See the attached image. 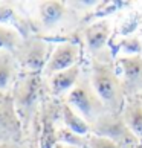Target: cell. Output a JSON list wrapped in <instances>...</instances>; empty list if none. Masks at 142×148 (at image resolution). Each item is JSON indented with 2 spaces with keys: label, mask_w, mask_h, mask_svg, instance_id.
<instances>
[{
  "label": "cell",
  "mask_w": 142,
  "mask_h": 148,
  "mask_svg": "<svg viewBox=\"0 0 142 148\" xmlns=\"http://www.w3.org/2000/svg\"><path fill=\"white\" fill-rule=\"evenodd\" d=\"M89 81L93 90L96 92V95L104 102L107 112L118 114L122 112L127 96L124 93L121 78L116 75L115 69L110 64L102 61V60L93 58Z\"/></svg>",
  "instance_id": "1"
},
{
  "label": "cell",
  "mask_w": 142,
  "mask_h": 148,
  "mask_svg": "<svg viewBox=\"0 0 142 148\" xmlns=\"http://www.w3.org/2000/svg\"><path fill=\"white\" fill-rule=\"evenodd\" d=\"M66 102L73 110L83 118L86 122H89L92 127L102 114L107 113V108L101 98L96 95L90 81L81 78L70 93L66 96Z\"/></svg>",
  "instance_id": "2"
},
{
  "label": "cell",
  "mask_w": 142,
  "mask_h": 148,
  "mask_svg": "<svg viewBox=\"0 0 142 148\" xmlns=\"http://www.w3.org/2000/svg\"><path fill=\"white\" fill-rule=\"evenodd\" d=\"M90 128L92 134L110 139L115 144H118L119 148H138V138L127 128L121 113L118 114L107 112Z\"/></svg>",
  "instance_id": "3"
},
{
  "label": "cell",
  "mask_w": 142,
  "mask_h": 148,
  "mask_svg": "<svg viewBox=\"0 0 142 148\" xmlns=\"http://www.w3.org/2000/svg\"><path fill=\"white\" fill-rule=\"evenodd\" d=\"M17 63L31 72L45 69L49 61V45L40 38L23 40L21 45L12 52Z\"/></svg>",
  "instance_id": "4"
},
{
  "label": "cell",
  "mask_w": 142,
  "mask_h": 148,
  "mask_svg": "<svg viewBox=\"0 0 142 148\" xmlns=\"http://www.w3.org/2000/svg\"><path fill=\"white\" fill-rule=\"evenodd\" d=\"M116 64L121 69V83L125 96L142 95V55L118 57Z\"/></svg>",
  "instance_id": "5"
},
{
  "label": "cell",
  "mask_w": 142,
  "mask_h": 148,
  "mask_svg": "<svg viewBox=\"0 0 142 148\" xmlns=\"http://www.w3.org/2000/svg\"><path fill=\"white\" fill-rule=\"evenodd\" d=\"M112 37V23L108 18H99L93 23L87 25L83 32V38L87 51L93 58H99L101 52H104L108 40Z\"/></svg>",
  "instance_id": "6"
},
{
  "label": "cell",
  "mask_w": 142,
  "mask_h": 148,
  "mask_svg": "<svg viewBox=\"0 0 142 148\" xmlns=\"http://www.w3.org/2000/svg\"><path fill=\"white\" fill-rule=\"evenodd\" d=\"M80 60V47L75 43H60V45L54 49V52L49 57V61L45 67L46 76H52L54 73H58L61 70L70 69L78 64Z\"/></svg>",
  "instance_id": "7"
},
{
  "label": "cell",
  "mask_w": 142,
  "mask_h": 148,
  "mask_svg": "<svg viewBox=\"0 0 142 148\" xmlns=\"http://www.w3.org/2000/svg\"><path fill=\"white\" fill-rule=\"evenodd\" d=\"M40 79L38 76L32 75V76H26V79L23 83H20L17 90L14 95V102L17 104L19 112L21 113L23 119H29V116L34 112V107L37 106L38 96H40Z\"/></svg>",
  "instance_id": "8"
},
{
  "label": "cell",
  "mask_w": 142,
  "mask_h": 148,
  "mask_svg": "<svg viewBox=\"0 0 142 148\" xmlns=\"http://www.w3.org/2000/svg\"><path fill=\"white\" fill-rule=\"evenodd\" d=\"M12 102L11 98L0 99V144H15L20 138V124Z\"/></svg>",
  "instance_id": "9"
},
{
  "label": "cell",
  "mask_w": 142,
  "mask_h": 148,
  "mask_svg": "<svg viewBox=\"0 0 142 148\" xmlns=\"http://www.w3.org/2000/svg\"><path fill=\"white\" fill-rule=\"evenodd\" d=\"M80 73H81V69L80 66L76 64L70 69L66 70H61L58 73H54L52 76H49L47 79V84H49V90L54 96H63V95H69L70 90L78 84L80 78Z\"/></svg>",
  "instance_id": "10"
},
{
  "label": "cell",
  "mask_w": 142,
  "mask_h": 148,
  "mask_svg": "<svg viewBox=\"0 0 142 148\" xmlns=\"http://www.w3.org/2000/svg\"><path fill=\"white\" fill-rule=\"evenodd\" d=\"M67 15V5L64 2H41L38 5V18L45 28H55Z\"/></svg>",
  "instance_id": "11"
},
{
  "label": "cell",
  "mask_w": 142,
  "mask_h": 148,
  "mask_svg": "<svg viewBox=\"0 0 142 148\" xmlns=\"http://www.w3.org/2000/svg\"><path fill=\"white\" fill-rule=\"evenodd\" d=\"M121 116L127 128L138 139H142V104L139 96L128 98V101L124 104Z\"/></svg>",
  "instance_id": "12"
},
{
  "label": "cell",
  "mask_w": 142,
  "mask_h": 148,
  "mask_svg": "<svg viewBox=\"0 0 142 148\" xmlns=\"http://www.w3.org/2000/svg\"><path fill=\"white\" fill-rule=\"evenodd\" d=\"M61 119H63V127L72 130L81 136H87L89 133H92L89 122H86L67 102L61 104Z\"/></svg>",
  "instance_id": "13"
},
{
  "label": "cell",
  "mask_w": 142,
  "mask_h": 148,
  "mask_svg": "<svg viewBox=\"0 0 142 148\" xmlns=\"http://www.w3.org/2000/svg\"><path fill=\"white\" fill-rule=\"evenodd\" d=\"M17 73V60L9 51H0V90H6Z\"/></svg>",
  "instance_id": "14"
},
{
  "label": "cell",
  "mask_w": 142,
  "mask_h": 148,
  "mask_svg": "<svg viewBox=\"0 0 142 148\" xmlns=\"http://www.w3.org/2000/svg\"><path fill=\"white\" fill-rule=\"evenodd\" d=\"M21 35L15 29L9 26L0 25V51H11L14 52L21 45Z\"/></svg>",
  "instance_id": "15"
},
{
  "label": "cell",
  "mask_w": 142,
  "mask_h": 148,
  "mask_svg": "<svg viewBox=\"0 0 142 148\" xmlns=\"http://www.w3.org/2000/svg\"><path fill=\"white\" fill-rule=\"evenodd\" d=\"M57 142L60 144H66V145H72V147H78V148H87V138L81 136L75 131L69 130L66 127H60L57 130Z\"/></svg>",
  "instance_id": "16"
},
{
  "label": "cell",
  "mask_w": 142,
  "mask_h": 148,
  "mask_svg": "<svg viewBox=\"0 0 142 148\" xmlns=\"http://www.w3.org/2000/svg\"><path fill=\"white\" fill-rule=\"evenodd\" d=\"M119 52L121 57L142 55V41L138 35H128L119 41Z\"/></svg>",
  "instance_id": "17"
},
{
  "label": "cell",
  "mask_w": 142,
  "mask_h": 148,
  "mask_svg": "<svg viewBox=\"0 0 142 148\" xmlns=\"http://www.w3.org/2000/svg\"><path fill=\"white\" fill-rule=\"evenodd\" d=\"M87 148H119V145L102 136L90 134L87 138Z\"/></svg>",
  "instance_id": "18"
},
{
  "label": "cell",
  "mask_w": 142,
  "mask_h": 148,
  "mask_svg": "<svg viewBox=\"0 0 142 148\" xmlns=\"http://www.w3.org/2000/svg\"><path fill=\"white\" fill-rule=\"evenodd\" d=\"M0 148H20L17 144H11V142H5V144H0Z\"/></svg>",
  "instance_id": "19"
},
{
  "label": "cell",
  "mask_w": 142,
  "mask_h": 148,
  "mask_svg": "<svg viewBox=\"0 0 142 148\" xmlns=\"http://www.w3.org/2000/svg\"><path fill=\"white\" fill-rule=\"evenodd\" d=\"M54 148H78V147H72V145H66V144H60V142H57Z\"/></svg>",
  "instance_id": "20"
},
{
  "label": "cell",
  "mask_w": 142,
  "mask_h": 148,
  "mask_svg": "<svg viewBox=\"0 0 142 148\" xmlns=\"http://www.w3.org/2000/svg\"><path fill=\"white\" fill-rule=\"evenodd\" d=\"M139 99H141V104H142V95H139Z\"/></svg>",
  "instance_id": "21"
}]
</instances>
